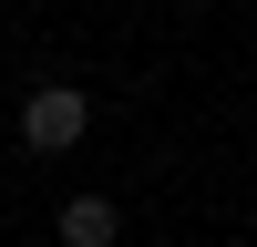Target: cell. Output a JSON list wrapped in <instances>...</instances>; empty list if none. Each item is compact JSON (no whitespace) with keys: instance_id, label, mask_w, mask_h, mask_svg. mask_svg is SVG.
<instances>
[{"instance_id":"6da1fadb","label":"cell","mask_w":257,"mask_h":247,"mask_svg":"<svg viewBox=\"0 0 257 247\" xmlns=\"http://www.w3.org/2000/svg\"><path fill=\"white\" fill-rule=\"evenodd\" d=\"M82 124H93V103H82L72 82H41V93L21 103V144H31V155H72Z\"/></svg>"},{"instance_id":"7a4b0ae2","label":"cell","mask_w":257,"mask_h":247,"mask_svg":"<svg viewBox=\"0 0 257 247\" xmlns=\"http://www.w3.org/2000/svg\"><path fill=\"white\" fill-rule=\"evenodd\" d=\"M113 237H123L113 196H72V206H62V247H113Z\"/></svg>"}]
</instances>
